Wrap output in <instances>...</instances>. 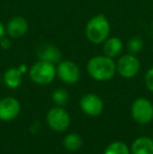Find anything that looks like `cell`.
Here are the masks:
<instances>
[{"mask_svg": "<svg viewBox=\"0 0 153 154\" xmlns=\"http://www.w3.org/2000/svg\"><path fill=\"white\" fill-rule=\"evenodd\" d=\"M5 31L10 38H21L29 31V21L22 16H15L8 20L5 25Z\"/></svg>", "mask_w": 153, "mask_h": 154, "instance_id": "8fae6325", "label": "cell"}, {"mask_svg": "<svg viewBox=\"0 0 153 154\" xmlns=\"http://www.w3.org/2000/svg\"><path fill=\"white\" fill-rule=\"evenodd\" d=\"M20 102L13 97H6L0 100V120L12 121L20 112Z\"/></svg>", "mask_w": 153, "mask_h": 154, "instance_id": "9c48e42d", "label": "cell"}, {"mask_svg": "<svg viewBox=\"0 0 153 154\" xmlns=\"http://www.w3.org/2000/svg\"><path fill=\"white\" fill-rule=\"evenodd\" d=\"M63 145L66 150L78 151L82 147V145H83V140H82V137L79 134L70 133L64 137Z\"/></svg>", "mask_w": 153, "mask_h": 154, "instance_id": "9a60e30c", "label": "cell"}, {"mask_svg": "<svg viewBox=\"0 0 153 154\" xmlns=\"http://www.w3.org/2000/svg\"><path fill=\"white\" fill-rule=\"evenodd\" d=\"M0 47L3 49H8L11 47V41L10 39L5 38V37H3V38L0 40Z\"/></svg>", "mask_w": 153, "mask_h": 154, "instance_id": "ffe728a7", "label": "cell"}, {"mask_svg": "<svg viewBox=\"0 0 153 154\" xmlns=\"http://www.w3.org/2000/svg\"><path fill=\"white\" fill-rule=\"evenodd\" d=\"M110 34V22L103 14L93 16L85 26V35L93 44H102Z\"/></svg>", "mask_w": 153, "mask_h": 154, "instance_id": "7a4b0ae2", "label": "cell"}, {"mask_svg": "<svg viewBox=\"0 0 153 154\" xmlns=\"http://www.w3.org/2000/svg\"><path fill=\"white\" fill-rule=\"evenodd\" d=\"M51 99H53L54 103L57 104L58 106H64L69 100V94L63 88H58L53 92Z\"/></svg>", "mask_w": 153, "mask_h": 154, "instance_id": "e0dca14e", "label": "cell"}, {"mask_svg": "<svg viewBox=\"0 0 153 154\" xmlns=\"http://www.w3.org/2000/svg\"><path fill=\"white\" fill-rule=\"evenodd\" d=\"M104 154H130V150L124 143L113 142L105 149Z\"/></svg>", "mask_w": 153, "mask_h": 154, "instance_id": "2e32d148", "label": "cell"}, {"mask_svg": "<svg viewBox=\"0 0 153 154\" xmlns=\"http://www.w3.org/2000/svg\"><path fill=\"white\" fill-rule=\"evenodd\" d=\"M131 116L139 124H148L153 119V104L145 97H139L132 103Z\"/></svg>", "mask_w": 153, "mask_h": 154, "instance_id": "277c9868", "label": "cell"}, {"mask_svg": "<svg viewBox=\"0 0 153 154\" xmlns=\"http://www.w3.org/2000/svg\"><path fill=\"white\" fill-rule=\"evenodd\" d=\"M80 107L88 116H98L104 109V103L99 95L94 93H87L80 100Z\"/></svg>", "mask_w": 153, "mask_h": 154, "instance_id": "ba28073f", "label": "cell"}, {"mask_svg": "<svg viewBox=\"0 0 153 154\" xmlns=\"http://www.w3.org/2000/svg\"><path fill=\"white\" fill-rule=\"evenodd\" d=\"M36 55L41 61L49 63H59L62 59V53L57 46L50 43H40L36 48Z\"/></svg>", "mask_w": 153, "mask_h": 154, "instance_id": "30bf717a", "label": "cell"}, {"mask_svg": "<svg viewBox=\"0 0 153 154\" xmlns=\"http://www.w3.org/2000/svg\"><path fill=\"white\" fill-rule=\"evenodd\" d=\"M87 72L96 81H108L116 73V63L105 55L94 56L87 63Z\"/></svg>", "mask_w": 153, "mask_h": 154, "instance_id": "6da1fadb", "label": "cell"}, {"mask_svg": "<svg viewBox=\"0 0 153 154\" xmlns=\"http://www.w3.org/2000/svg\"><path fill=\"white\" fill-rule=\"evenodd\" d=\"M141 63L133 54H126L118 58L116 62V72L125 79H131L139 73Z\"/></svg>", "mask_w": 153, "mask_h": 154, "instance_id": "5b68a950", "label": "cell"}, {"mask_svg": "<svg viewBox=\"0 0 153 154\" xmlns=\"http://www.w3.org/2000/svg\"><path fill=\"white\" fill-rule=\"evenodd\" d=\"M6 34V31H5V25L3 24V23L0 21V40H1L2 38H3L4 36H5Z\"/></svg>", "mask_w": 153, "mask_h": 154, "instance_id": "44dd1931", "label": "cell"}, {"mask_svg": "<svg viewBox=\"0 0 153 154\" xmlns=\"http://www.w3.org/2000/svg\"><path fill=\"white\" fill-rule=\"evenodd\" d=\"M46 121L48 126L57 132L65 131L70 125V116L65 109L59 106L54 107L47 112Z\"/></svg>", "mask_w": 153, "mask_h": 154, "instance_id": "8992f818", "label": "cell"}, {"mask_svg": "<svg viewBox=\"0 0 153 154\" xmlns=\"http://www.w3.org/2000/svg\"><path fill=\"white\" fill-rule=\"evenodd\" d=\"M145 84H146V87L148 88V90L153 92V67H151V68L146 72Z\"/></svg>", "mask_w": 153, "mask_h": 154, "instance_id": "d6986e66", "label": "cell"}, {"mask_svg": "<svg viewBox=\"0 0 153 154\" xmlns=\"http://www.w3.org/2000/svg\"><path fill=\"white\" fill-rule=\"evenodd\" d=\"M29 73L32 81L38 85H47L51 83L57 75L55 64L41 60L29 68Z\"/></svg>", "mask_w": 153, "mask_h": 154, "instance_id": "3957f363", "label": "cell"}, {"mask_svg": "<svg viewBox=\"0 0 153 154\" xmlns=\"http://www.w3.org/2000/svg\"><path fill=\"white\" fill-rule=\"evenodd\" d=\"M123 51V42L118 37L107 38L103 42V51L104 55L109 58H116L121 55Z\"/></svg>", "mask_w": 153, "mask_h": 154, "instance_id": "7c38bea8", "label": "cell"}, {"mask_svg": "<svg viewBox=\"0 0 153 154\" xmlns=\"http://www.w3.org/2000/svg\"><path fill=\"white\" fill-rule=\"evenodd\" d=\"M132 154H153V140L148 136L136 138L131 145Z\"/></svg>", "mask_w": 153, "mask_h": 154, "instance_id": "4fadbf2b", "label": "cell"}, {"mask_svg": "<svg viewBox=\"0 0 153 154\" xmlns=\"http://www.w3.org/2000/svg\"><path fill=\"white\" fill-rule=\"evenodd\" d=\"M23 72L19 69V67H12L8 68L3 75V82L8 88L16 89L22 83Z\"/></svg>", "mask_w": 153, "mask_h": 154, "instance_id": "5bb4252c", "label": "cell"}, {"mask_svg": "<svg viewBox=\"0 0 153 154\" xmlns=\"http://www.w3.org/2000/svg\"><path fill=\"white\" fill-rule=\"evenodd\" d=\"M57 75L62 82L67 84H75L79 81L81 77V71L79 66L70 60H64L58 63L56 67Z\"/></svg>", "mask_w": 153, "mask_h": 154, "instance_id": "52a82bcc", "label": "cell"}, {"mask_svg": "<svg viewBox=\"0 0 153 154\" xmlns=\"http://www.w3.org/2000/svg\"><path fill=\"white\" fill-rule=\"evenodd\" d=\"M0 85H1V75H0Z\"/></svg>", "mask_w": 153, "mask_h": 154, "instance_id": "7402d4cb", "label": "cell"}, {"mask_svg": "<svg viewBox=\"0 0 153 154\" xmlns=\"http://www.w3.org/2000/svg\"><path fill=\"white\" fill-rule=\"evenodd\" d=\"M127 47H128L129 53L135 55V54L139 53V51L143 49L144 42H143V40H142L141 37L134 36V37H132V38L129 39L128 44H127Z\"/></svg>", "mask_w": 153, "mask_h": 154, "instance_id": "ac0fdd59", "label": "cell"}]
</instances>
